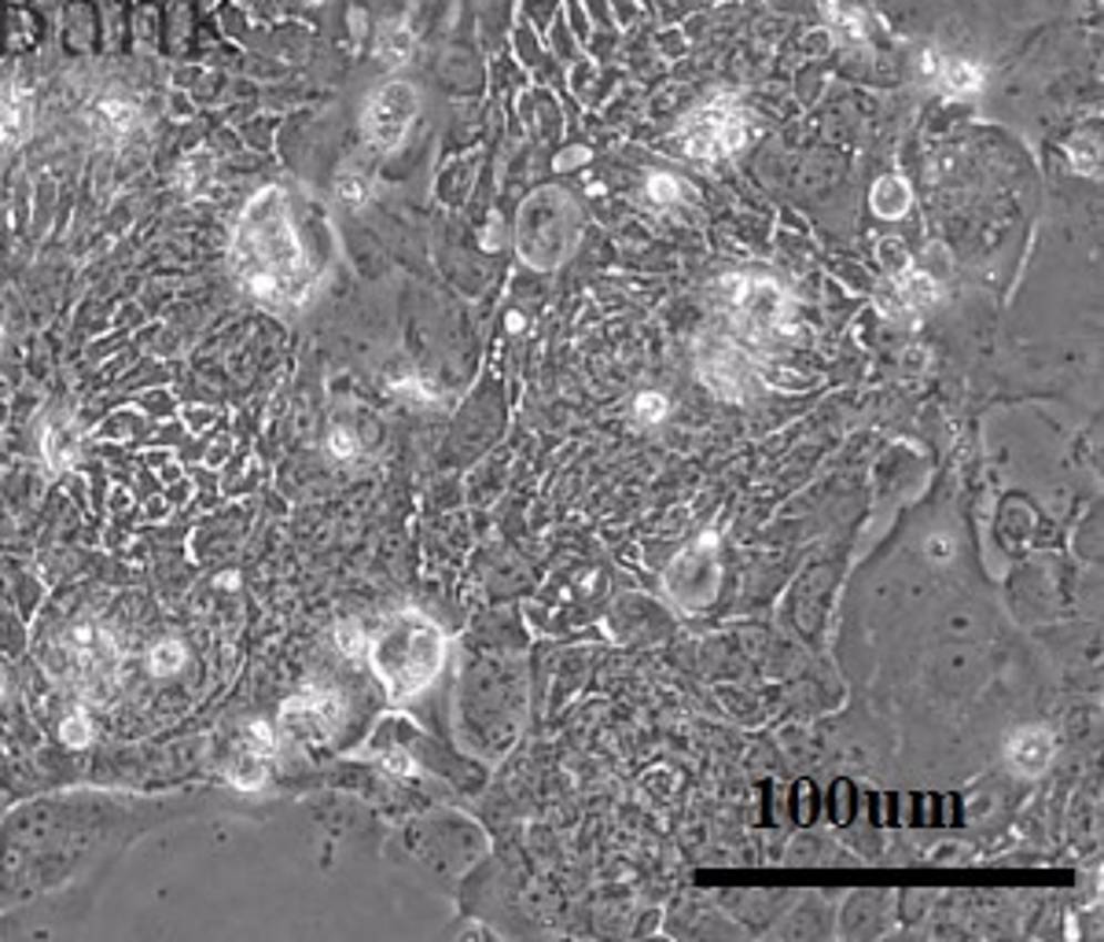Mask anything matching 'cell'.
I'll use <instances>...</instances> for the list:
<instances>
[{"instance_id": "1", "label": "cell", "mask_w": 1104, "mask_h": 942, "mask_svg": "<svg viewBox=\"0 0 1104 942\" xmlns=\"http://www.w3.org/2000/svg\"><path fill=\"white\" fill-rule=\"evenodd\" d=\"M236 280L273 309H303L317 295V269L309 266L303 239L280 188H262L247 203L233 236Z\"/></svg>"}, {"instance_id": "2", "label": "cell", "mask_w": 1104, "mask_h": 942, "mask_svg": "<svg viewBox=\"0 0 1104 942\" xmlns=\"http://www.w3.org/2000/svg\"><path fill=\"white\" fill-rule=\"evenodd\" d=\"M368 659H372V670L384 682L387 696L395 704H409L412 696L428 693L439 677L446 663V637L428 615L398 612L372 637Z\"/></svg>"}, {"instance_id": "3", "label": "cell", "mask_w": 1104, "mask_h": 942, "mask_svg": "<svg viewBox=\"0 0 1104 942\" xmlns=\"http://www.w3.org/2000/svg\"><path fill=\"white\" fill-rule=\"evenodd\" d=\"M582 239V211L568 192L542 188L523 203L520 225H515V244L531 269L552 273L574 255Z\"/></svg>"}, {"instance_id": "4", "label": "cell", "mask_w": 1104, "mask_h": 942, "mask_svg": "<svg viewBox=\"0 0 1104 942\" xmlns=\"http://www.w3.org/2000/svg\"><path fill=\"white\" fill-rule=\"evenodd\" d=\"M60 677L85 704H108L122 682V648L108 626L78 623L60 637Z\"/></svg>"}, {"instance_id": "5", "label": "cell", "mask_w": 1104, "mask_h": 942, "mask_svg": "<svg viewBox=\"0 0 1104 942\" xmlns=\"http://www.w3.org/2000/svg\"><path fill=\"white\" fill-rule=\"evenodd\" d=\"M722 291H729L733 320L744 331L747 342L769 347L774 339H785L796 331V306L766 277H729L722 280Z\"/></svg>"}, {"instance_id": "6", "label": "cell", "mask_w": 1104, "mask_h": 942, "mask_svg": "<svg viewBox=\"0 0 1104 942\" xmlns=\"http://www.w3.org/2000/svg\"><path fill=\"white\" fill-rule=\"evenodd\" d=\"M752 136V125H747V114L736 100L718 96L696 107L688 119L682 122V147L688 158H726L733 152H740Z\"/></svg>"}, {"instance_id": "7", "label": "cell", "mask_w": 1104, "mask_h": 942, "mask_svg": "<svg viewBox=\"0 0 1104 942\" xmlns=\"http://www.w3.org/2000/svg\"><path fill=\"white\" fill-rule=\"evenodd\" d=\"M417 114H420V93L409 82L379 85L376 93L365 100V111H361L365 141L379 147V152H398L409 133V125L417 122Z\"/></svg>"}, {"instance_id": "8", "label": "cell", "mask_w": 1104, "mask_h": 942, "mask_svg": "<svg viewBox=\"0 0 1104 942\" xmlns=\"http://www.w3.org/2000/svg\"><path fill=\"white\" fill-rule=\"evenodd\" d=\"M718 537L704 534L674 560L666 571V590L682 607H704L715 601L718 593Z\"/></svg>"}, {"instance_id": "9", "label": "cell", "mask_w": 1104, "mask_h": 942, "mask_svg": "<svg viewBox=\"0 0 1104 942\" xmlns=\"http://www.w3.org/2000/svg\"><path fill=\"white\" fill-rule=\"evenodd\" d=\"M696 369L718 398L740 401L747 395V387H752V365H747V354L726 336H711V331L707 336H699Z\"/></svg>"}, {"instance_id": "10", "label": "cell", "mask_w": 1104, "mask_h": 942, "mask_svg": "<svg viewBox=\"0 0 1104 942\" xmlns=\"http://www.w3.org/2000/svg\"><path fill=\"white\" fill-rule=\"evenodd\" d=\"M343 699L328 688H306L303 696L284 704V729L295 733L298 740H328L343 726Z\"/></svg>"}, {"instance_id": "11", "label": "cell", "mask_w": 1104, "mask_h": 942, "mask_svg": "<svg viewBox=\"0 0 1104 942\" xmlns=\"http://www.w3.org/2000/svg\"><path fill=\"white\" fill-rule=\"evenodd\" d=\"M939 303V284L931 273H920L906 266L902 273H891V291L880 295L883 314L899 317V320H913L917 314H924Z\"/></svg>"}, {"instance_id": "12", "label": "cell", "mask_w": 1104, "mask_h": 942, "mask_svg": "<svg viewBox=\"0 0 1104 942\" xmlns=\"http://www.w3.org/2000/svg\"><path fill=\"white\" fill-rule=\"evenodd\" d=\"M273 755H276L273 729L266 726V721H251L244 748H239V755L228 762V780H233L239 791H258L262 780H266V766H269Z\"/></svg>"}, {"instance_id": "13", "label": "cell", "mask_w": 1104, "mask_h": 942, "mask_svg": "<svg viewBox=\"0 0 1104 942\" xmlns=\"http://www.w3.org/2000/svg\"><path fill=\"white\" fill-rule=\"evenodd\" d=\"M924 74L936 82L947 96H975L983 93L987 85V71L980 63L972 60H961V55H939V52H928L924 55Z\"/></svg>"}, {"instance_id": "14", "label": "cell", "mask_w": 1104, "mask_h": 942, "mask_svg": "<svg viewBox=\"0 0 1104 942\" xmlns=\"http://www.w3.org/2000/svg\"><path fill=\"white\" fill-rule=\"evenodd\" d=\"M1053 751H1056V744H1053V733L1050 729H1039V726H1023L1016 729L1009 737V766L1016 769L1020 777H1039L1050 769L1053 762Z\"/></svg>"}, {"instance_id": "15", "label": "cell", "mask_w": 1104, "mask_h": 942, "mask_svg": "<svg viewBox=\"0 0 1104 942\" xmlns=\"http://www.w3.org/2000/svg\"><path fill=\"white\" fill-rule=\"evenodd\" d=\"M92 130H96L100 136H125L133 130V122H136V107L133 103H125V100H100L96 107H92Z\"/></svg>"}, {"instance_id": "16", "label": "cell", "mask_w": 1104, "mask_h": 942, "mask_svg": "<svg viewBox=\"0 0 1104 942\" xmlns=\"http://www.w3.org/2000/svg\"><path fill=\"white\" fill-rule=\"evenodd\" d=\"M44 461L52 471H63L78 461V428L71 420H60L44 431Z\"/></svg>"}, {"instance_id": "17", "label": "cell", "mask_w": 1104, "mask_h": 942, "mask_svg": "<svg viewBox=\"0 0 1104 942\" xmlns=\"http://www.w3.org/2000/svg\"><path fill=\"white\" fill-rule=\"evenodd\" d=\"M412 49H417V38H412V30L406 27V22H390V27L379 30L376 55H379V63H384V66L409 63Z\"/></svg>"}, {"instance_id": "18", "label": "cell", "mask_w": 1104, "mask_h": 942, "mask_svg": "<svg viewBox=\"0 0 1104 942\" xmlns=\"http://www.w3.org/2000/svg\"><path fill=\"white\" fill-rule=\"evenodd\" d=\"M869 199H872V211H877L880 217H902L906 211H910L913 192L902 177H880L877 185H872Z\"/></svg>"}, {"instance_id": "19", "label": "cell", "mask_w": 1104, "mask_h": 942, "mask_svg": "<svg viewBox=\"0 0 1104 942\" xmlns=\"http://www.w3.org/2000/svg\"><path fill=\"white\" fill-rule=\"evenodd\" d=\"M1067 163L1075 166V174H1083V177H1097L1101 174V141L1097 136H1075L1072 144H1067Z\"/></svg>"}, {"instance_id": "20", "label": "cell", "mask_w": 1104, "mask_h": 942, "mask_svg": "<svg viewBox=\"0 0 1104 942\" xmlns=\"http://www.w3.org/2000/svg\"><path fill=\"white\" fill-rule=\"evenodd\" d=\"M27 130V107L16 93H0V144L16 141V136Z\"/></svg>"}, {"instance_id": "21", "label": "cell", "mask_w": 1104, "mask_h": 942, "mask_svg": "<svg viewBox=\"0 0 1104 942\" xmlns=\"http://www.w3.org/2000/svg\"><path fill=\"white\" fill-rule=\"evenodd\" d=\"M181 666H184V645H181V641H163V645L152 648V670L159 677L177 674Z\"/></svg>"}, {"instance_id": "22", "label": "cell", "mask_w": 1104, "mask_h": 942, "mask_svg": "<svg viewBox=\"0 0 1104 942\" xmlns=\"http://www.w3.org/2000/svg\"><path fill=\"white\" fill-rule=\"evenodd\" d=\"M339 199L343 203H350V206H365L368 203V195H372V185H368V177L365 174H343L339 177Z\"/></svg>"}, {"instance_id": "23", "label": "cell", "mask_w": 1104, "mask_h": 942, "mask_svg": "<svg viewBox=\"0 0 1104 942\" xmlns=\"http://www.w3.org/2000/svg\"><path fill=\"white\" fill-rule=\"evenodd\" d=\"M685 195L682 181L671 177V174H652L648 177V199L652 203H677Z\"/></svg>"}, {"instance_id": "24", "label": "cell", "mask_w": 1104, "mask_h": 942, "mask_svg": "<svg viewBox=\"0 0 1104 942\" xmlns=\"http://www.w3.org/2000/svg\"><path fill=\"white\" fill-rule=\"evenodd\" d=\"M336 641H339V648L347 652L350 659H358L361 652H365V645H368L365 629H361L358 623H343V626L336 629Z\"/></svg>"}, {"instance_id": "25", "label": "cell", "mask_w": 1104, "mask_h": 942, "mask_svg": "<svg viewBox=\"0 0 1104 942\" xmlns=\"http://www.w3.org/2000/svg\"><path fill=\"white\" fill-rule=\"evenodd\" d=\"M634 412H637L641 420H648V423L663 420L666 417V398L655 395V390H644V395H637V401H634Z\"/></svg>"}, {"instance_id": "26", "label": "cell", "mask_w": 1104, "mask_h": 942, "mask_svg": "<svg viewBox=\"0 0 1104 942\" xmlns=\"http://www.w3.org/2000/svg\"><path fill=\"white\" fill-rule=\"evenodd\" d=\"M395 390H398V395L412 398V401H439V398H442L439 390H435V387L428 383V379H417V376H409V379H398V383H395Z\"/></svg>"}, {"instance_id": "27", "label": "cell", "mask_w": 1104, "mask_h": 942, "mask_svg": "<svg viewBox=\"0 0 1104 942\" xmlns=\"http://www.w3.org/2000/svg\"><path fill=\"white\" fill-rule=\"evenodd\" d=\"M63 740L71 744V748H85L92 740V721L85 715H71L63 721Z\"/></svg>"}, {"instance_id": "28", "label": "cell", "mask_w": 1104, "mask_h": 942, "mask_svg": "<svg viewBox=\"0 0 1104 942\" xmlns=\"http://www.w3.org/2000/svg\"><path fill=\"white\" fill-rule=\"evenodd\" d=\"M328 450H331V457H339V461H350V457H358V439H354V431L336 428L328 439Z\"/></svg>"}, {"instance_id": "29", "label": "cell", "mask_w": 1104, "mask_h": 942, "mask_svg": "<svg viewBox=\"0 0 1104 942\" xmlns=\"http://www.w3.org/2000/svg\"><path fill=\"white\" fill-rule=\"evenodd\" d=\"M880 262H883V266H891V273H902L906 266H910V250H906L899 239H883V244H880Z\"/></svg>"}, {"instance_id": "30", "label": "cell", "mask_w": 1104, "mask_h": 942, "mask_svg": "<svg viewBox=\"0 0 1104 942\" xmlns=\"http://www.w3.org/2000/svg\"><path fill=\"white\" fill-rule=\"evenodd\" d=\"M384 766H387V774H398V777H412V774H417L412 758H409V755H401V751L387 755V758H384Z\"/></svg>"}, {"instance_id": "31", "label": "cell", "mask_w": 1104, "mask_h": 942, "mask_svg": "<svg viewBox=\"0 0 1104 942\" xmlns=\"http://www.w3.org/2000/svg\"><path fill=\"white\" fill-rule=\"evenodd\" d=\"M928 553L936 556V560H942V556H950V553H953V545L947 542V537H931V542H928Z\"/></svg>"}, {"instance_id": "32", "label": "cell", "mask_w": 1104, "mask_h": 942, "mask_svg": "<svg viewBox=\"0 0 1104 942\" xmlns=\"http://www.w3.org/2000/svg\"><path fill=\"white\" fill-rule=\"evenodd\" d=\"M0 699H4V682H0Z\"/></svg>"}]
</instances>
